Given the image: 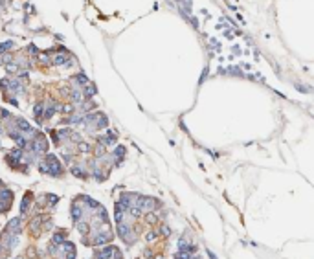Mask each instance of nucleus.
I'll use <instances>...</instances> for the list:
<instances>
[{
    "mask_svg": "<svg viewBox=\"0 0 314 259\" xmlns=\"http://www.w3.org/2000/svg\"><path fill=\"white\" fill-rule=\"evenodd\" d=\"M64 239H66V233H63V232H59V233H55V237H53V243H63Z\"/></svg>",
    "mask_w": 314,
    "mask_h": 259,
    "instance_id": "1",
    "label": "nucleus"
},
{
    "mask_svg": "<svg viewBox=\"0 0 314 259\" xmlns=\"http://www.w3.org/2000/svg\"><path fill=\"white\" fill-rule=\"evenodd\" d=\"M77 230L81 232V233H88V224H77Z\"/></svg>",
    "mask_w": 314,
    "mask_h": 259,
    "instance_id": "2",
    "label": "nucleus"
}]
</instances>
